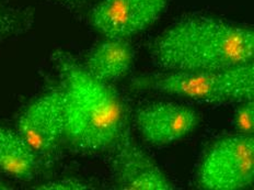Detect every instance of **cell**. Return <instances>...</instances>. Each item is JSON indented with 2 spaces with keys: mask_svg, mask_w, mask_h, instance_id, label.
<instances>
[{
  "mask_svg": "<svg viewBox=\"0 0 254 190\" xmlns=\"http://www.w3.org/2000/svg\"><path fill=\"white\" fill-rule=\"evenodd\" d=\"M254 181L253 135L226 136L209 147L200 162L198 186L206 190H241Z\"/></svg>",
  "mask_w": 254,
  "mask_h": 190,
  "instance_id": "277c9868",
  "label": "cell"
},
{
  "mask_svg": "<svg viewBox=\"0 0 254 190\" xmlns=\"http://www.w3.org/2000/svg\"><path fill=\"white\" fill-rule=\"evenodd\" d=\"M137 92H156L206 103L242 102L254 97L253 62L221 71L167 72L137 77Z\"/></svg>",
  "mask_w": 254,
  "mask_h": 190,
  "instance_id": "3957f363",
  "label": "cell"
},
{
  "mask_svg": "<svg viewBox=\"0 0 254 190\" xmlns=\"http://www.w3.org/2000/svg\"><path fill=\"white\" fill-rule=\"evenodd\" d=\"M52 60L64 97V141L81 154L110 151L128 126V112L111 84L99 81L70 53L56 50Z\"/></svg>",
  "mask_w": 254,
  "mask_h": 190,
  "instance_id": "6da1fadb",
  "label": "cell"
},
{
  "mask_svg": "<svg viewBox=\"0 0 254 190\" xmlns=\"http://www.w3.org/2000/svg\"><path fill=\"white\" fill-rule=\"evenodd\" d=\"M141 138L152 145H168L184 139L197 128L199 115L194 109L176 102H152L135 113Z\"/></svg>",
  "mask_w": 254,
  "mask_h": 190,
  "instance_id": "ba28073f",
  "label": "cell"
},
{
  "mask_svg": "<svg viewBox=\"0 0 254 190\" xmlns=\"http://www.w3.org/2000/svg\"><path fill=\"white\" fill-rule=\"evenodd\" d=\"M152 59L163 71H221L253 62L250 28L207 15H194L171 25L156 40Z\"/></svg>",
  "mask_w": 254,
  "mask_h": 190,
  "instance_id": "7a4b0ae2",
  "label": "cell"
},
{
  "mask_svg": "<svg viewBox=\"0 0 254 190\" xmlns=\"http://www.w3.org/2000/svg\"><path fill=\"white\" fill-rule=\"evenodd\" d=\"M8 189H10V187L8 186V185L0 182V190H8Z\"/></svg>",
  "mask_w": 254,
  "mask_h": 190,
  "instance_id": "9a60e30c",
  "label": "cell"
},
{
  "mask_svg": "<svg viewBox=\"0 0 254 190\" xmlns=\"http://www.w3.org/2000/svg\"><path fill=\"white\" fill-rule=\"evenodd\" d=\"M22 28V18L11 10L0 7V35H9Z\"/></svg>",
  "mask_w": 254,
  "mask_h": 190,
  "instance_id": "4fadbf2b",
  "label": "cell"
},
{
  "mask_svg": "<svg viewBox=\"0 0 254 190\" xmlns=\"http://www.w3.org/2000/svg\"><path fill=\"white\" fill-rule=\"evenodd\" d=\"M110 151L111 173L118 189L170 190L176 188L157 163L136 143L129 125Z\"/></svg>",
  "mask_w": 254,
  "mask_h": 190,
  "instance_id": "8992f818",
  "label": "cell"
},
{
  "mask_svg": "<svg viewBox=\"0 0 254 190\" xmlns=\"http://www.w3.org/2000/svg\"><path fill=\"white\" fill-rule=\"evenodd\" d=\"M40 165V158L17 131L0 126V171L21 181H31Z\"/></svg>",
  "mask_w": 254,
  "mask_h": 190,
  "instance_id": "30bf717a",
  "label": "cell"
},
{
  "mask_svg": "<svg viewBox=\"0 0 254 190\" xmlns=\"http://www.w3.org/2000/svg\"><path fill=\"white\" fill-rule=\"evenodd\" d=\"M169 0H101L90 22L105 38L128 39L144 32L165 12Z\"/></svg>",
  "mask_w": 254,
  "mask_h": 190,
  "instance_id": "52a82bcc",
  "label": "cell"
},
{
  "mask_svg": "<svg viewBox=\"0 0 254 190\" xmlns=\"http://www.w3.org/2000/svg\"><path fill=\"white\" fill-rule=\"evenodd\" d=\"M42 162L52 161L64 141L65 118L62 88H52L21 113L17 130Z\"/></svg>",
  "mask_w": 254,
  "mask_h": 190,
  "instance_id": "5b68a950",
  "label": "cell"
},
{
  "mask_svg": "<svg viewBox=\"0 0 254 190\" xmlns=\"http://www.w3.org/2000/svg\"><path fill=\"white\" fill-rule=\"evenodd\" d=\"M235 113L234 123L239 134L252 135L254 131V102L253 99L239 102Z\"/></svg>",
  "mask_w": 254,
  "mask_h": 190,
  "instance_id": "8fae6325",
  "label": "cell"
},
{
  "mask_svg": "<svg viewBox=\"0 0 254 190\" xmlns=\"http://www.w3.org/2000/svg\"><path fill=\"white\" fill-rule=\"evenodd\" d=\"M133 62L134 50L127 39L105 38L89 52L82 65L99 81L112 84L128 74Z\"/></svg>",
  "mask_w": 254,
  "mask_h": 190,
  "instance_id": "9c48e42d",
  "label": "cell"
},
{
  "mask_svg": "<svg viewBox=\"0 0 254 190\" xmlns=\"http://www.w3.org/2000/svg\"><path fill=\"white\" fill-rule=\"evenodd\" d=\"M54 1L67 9L79 10L83 8L89 0H54Z\"/></svg>",
  "mask_w": 254,
  "mask_h": 190,
  "instance_id": "5bb4252c",
  "label": "cell"
},
{
  "mask_svg": "<svg viewBox=\"0 0 254 190\" xmlns=\"http://www.w3.org/2000/svg\"><path fill=\"white\" fill-rule=\"evenodd\" d=\"M36 189L41 190H86V189H94L91 185L79 181L76 178H65L58 179V181H53L40 185Z\"/></svg>",
  "mask_w": 254,
  "mask_h": 190,
  "instance_id": "7c38bea8",
  "label": "cell"
}]
</instances>
